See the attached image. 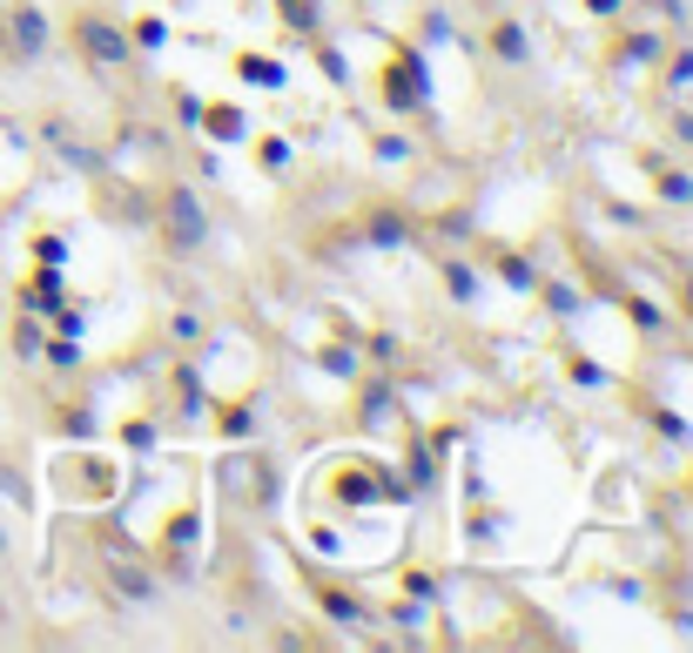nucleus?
<instances>
[{"label":"nucleus","instance_id":"4468645a","mask_svg":"<svg viewBox=\"0 0 693 653\" xmlns=\"http://www.w3.org/2000/svg\"><path fill=\"white\" fill-rule=\"evenodd\" d=\"M196 122H209V128H216V142H242V115H236L229 102H216V108H196Z\"/></svg>","mask_w":693,"mask_h":653},{"label":"nucleus","instance_id":"0eeeda50","mask_svg":"<svg viewBox=\"0 0 693 653\" xmlns=\"http://www.w3.org/2000/svg\"><path fill=\"white\" fill-rule=\"evenodd\" d=\"M21 310H34V317H54V310H61V277H54V263H41V270L21 277Z\"/></svg>","mask_w":693,"mask_h":653},{"label":"nucleus","instance_id":"20e7f679","mask_svg":"<svg viewBox=\"0 0 693 653\" xmlns=\"http://www.w3.org/2000/svg\"><path fill=\"white\" fill-rule=\"evenodd\" d=\"M0 41H8V54H21V61H34V54H48V41H54V28H48V14L41 8H8L0 14Z\"/></svg>","mask_w":693,"mask_h":653},{"label":"nucleus","instance_id":"c85d7f7f","mask_svg":"<svg viewBox=\"0 0 693 653\" xmlns=\"http://www.w3.org/2000/svg\"><path fill=\"white\" fill-rule=\"evenodd\" d=\"M680 317H693V277L680 283Z\"/></svg>","mask_w":693,"mask_h":653},{"label":"nucleus","instance_id":"9b49d317","mask_svg":"<svg viewBox=\"0 0 693 653\" xmlns=\"http://www.w3.org/2000/svg\"><path fill=\"white\" fill-rule=\"evenodd\" d=\"M492 270H498L511 290H539V270H532L526 257H511V250H492Z\"/></svg>","mask_w":693,"mask_h":653},{"label":"nucleus","instance_id":"bb28decb","mask_svg":"<svg viewBox=\"0 0 693 653\" xmlns=\"http://www.w3.org/2000/svg\"><path fill=\"white\" fill-rule=\"evenodd\" d=\"M620 8H627V0H586V14H599V21H613Z\"/></svg>","mask_w":693,"mask_h":653},{"label":"nucleus","instance_id":"ddd939ff","mask_svg":"<svg viewBox=\"0 0 693 653\" xmlns=\"http://www.w3.org/2000/svg\"><path fill=\"white\" fill-rule=\"evenodd\" d=\"M41 364H48V371H81V344L54 331V338H41Z\"/></svg>","mask_w":693,"mask_h":653},{"label":"nucleus","instance_id":"412c9836","mask_svg":"<svg viewBox=\"0 0 693 653\" xmlns=\"http://www.w3.org/2000/svg\"><path fill=\"white\" fill-rule=\"evenodd\" d=\"M256 162H263V169H290V142L283 135H256Z\"/></svg>","mask_w":693,"mask_h":653},{"label":"nucleus","instance_id":"1a4fd4ad","mask_svg":"<svg viewBox=\"0 0 693 653\" xmlns=\"http://www.w3.org/2000/svg\"><path fill=\"white\" fill-rule=\"evenodd\" d=\"M606 61H660V34H647V28H627V34H613V48H606Z\"/></svg>","mask_w":693,"mask_h":653},{"label":"nucleus","instance_id":"7ed1b4c3","mask_svg":"<svg viewBox=\"0 0 693 653\" xmlns=\"http://www.w3.org/2000/svg\"><path fill=\"white\" fill-rule=\"evenodd\" d=\"M411 236H417V222L397 203H364L358 209V242H371V250H404Z\"/></svg>","mask_w":693,"mask_h":653},{"label":"nucleus","instance_id":"f257e3e1","mask_svg":"<svg viewBox=\"0 0 693 653\" xmlns=\"http://www.w3.org/2000/svg\"><path fill=\"white\" fill-rule=\"evenodd\" d=\"M68 41H74V54L81 61H95V68H122L135 48H128V34L108 21V14H89V8H81L74 21H68Z\"/></svg>","mask_w":693,"mask_h":653},{"label":"nucleus","instance_id":"f8f14e48","mask_svg":"<svg viewBox=\"0 0 693 653\" xmlns=\"http://www.w3.org/2000/svg\"><path fill=\"white\" fill-rule=\"evenodd\" d=\"M236 74L256 81V89H283V68H277L270 54H236Z\"/></svg>","mask_w":693,"mask_h":653},{"label":"nucleus","instance_id":"f3484780","mask_svg":"<svg viewBox=\"0 0 693 653\" xmlns=\"http://www.w3.org/2000/svg\"><path fill=\"white\" fill-rule=\"evenodd\" d=\"M41 338H48V331L34 323V310H21V323H14V357L34 364V357H41Z\"/></svg>","mask_w":693,"mask_h":653},{"label":"nucleus","instance_id":"dca6fc26","mask_svg":"<svg viewBox=\"0 0 693 653\" xmlns=\"http://www.w3.org/2000/svg\"><path fill=\"white\" fill-rule=\"evenodd\" d=\"M620 310H627V317L640 323V331H666V310H653V303H647L640 290H620Z\"/></svg>","mask_w":693,"mask_h":653},{"label":"nucleus","instance_id":"a211bd4d","mask_svg":"<svg viewBox=\"0 0 693 653\" xmlns=\"http://www.w3.org/2000/svg\"><path fill=\"white\" fill-rule=\"evenodd\" d=\"M660 81H666V89H693V48L660 54Z\"/></svg>","mask_w":693,"mask_h":653},{"label":"nucleus","instance_id":"9d476101","mask_svg":"<svg viewBox=\"0 0 693 653\" xmlns=\"http://www.w3.org/2000/svg\"><path fill=\"white\" fill-rule=\"evenodd\" d=\"M216 432H223V438H249V432H256V412H249L242 397H223V404H216Z\"/></svg>","mask_w":693,"mask_h":653},{"label":"nucleus","instance_id":"4be33fe9","mask_svg":"<svg viewBox=\"0 0 693 653\" xmlns=\"http://www.w3.org/2000/svg\"><path fill=\"white\" fill-rule=\"evenodd\" d=\"M445 290H452V297H465V303H472V297H478V277H472V270H465V263H445Z\"/></svg>","mask_w":693,"mask_h":653},{"label":"nucleus","instance_id":"5701e85b","mask_svg":"<svg viewBox=\"0 0 693 653\" xmlns=\"http://www.w3.org/2000/svg\"><path fill=\"white\" fill-rule=\"evenodd\" d=\"M28 242H34V257H41V263H61V257H68V242H61L54 229H34Z\"/></svg>","mask_w":693,"mask_h":653},{"label":"nucleus","instance_id":"f03ea898","mask_svg":"<svg viewBox=\"0 0 693 653\" xmlns=\"http://www.w3.org/2000/svg\"><path fill=\"white\" fill-rule=\"evenodd\" d=\"M377 95H384V108H397V115H411V108H424V61L411 54V48H397L391 61H384V74H377Z\"/></svg>","mask_w":693,"mask_h":653},{"label":"nucleus","instance_id":"a878e982","mask_svg":"<svg viewBox=\"0 0 693 653\" xmlns=\"http://www.w3.org/2000/svg\"><path fill=\"white\" fill-rule=\"evenodd\" d=\"M566 377H579V384H599V364H592V357H579V351H566Z\"/></svg>","mask_w":693,"mask_h":653},{"label":"nucleus","instance_id":"423d86ee","mask_svg":"<svg viewBox=\"0 0 693 653\" xmlns=\"http://www.w3.org/2000/svg\"><path fill=\"white\" fill-rule=\"evenodd\" d=\"M485 41H492V54H498L505 68H526V61H532V41H526V28H518V14H492Z\"/></svg>","mask_w":693,"mask_h":653},{"label":"nucleus","instance_id":"6ab92c4d","mask_svg":"<svg viewBox=\"0 0 693 653\" xmlns=\"http://www.w3.org/2000/svg\"><path fill=\"white\" fill-rule=\"evenodd\" d=\"M168 338H176V344H183V351H196V344H203V338H209V323H203V317H196V310H176V317H168Z\"/></svg>","mask_w":693,"mask_h":653},{"label":"nucleus","instance_id":"393cba45","mask_svg":"<svg viewBox=\"0 0 693 653\" xmlns=\"http://www.w3.org/2000/svg\"><path fill=\"white\" fill-rule=\"evenodd\" d=\"M539 297H546L552 310H579V303H586V297H579V290H566V283H539Z\"/></svg>","mask_w":693,"mask_h":653},{"label":"nucleus","instance_id":"cd10ccee","mask_svg":"<svg viewBox=\"0 0 693 653\" xmlns=\"http://www.w3.org/2000/svg\"><path fill=\"white\" fill-rule=\"evenodd\" d=\"M673 142H686V148H693V115H673Z\"/></svg>","mask_w":693,"mask_h":653},{"label":"nucleus","instance_id":"2eb2a0df","mask_svg":"<svg viewBox=\"0 0 693 653\" xmlns=\"http://www.w3.org/2000/svg\"><path fill=\"white\" fill-rule=\"evenodd\" d=\"M653 196L686 209V203H693V176H680V169H653Z\"/></svg>","mask_w":693,"mask_h":653},{"label":"nucleus","instance_id":"39448f33","mask_svg":"<svg viewBox=\"0 0 693 653\" xmlns=\"http://www.w3.org/2000/svg\"><path fill=\"white\" fill-rule=\"evenodd\" d=\"M162 203H168V250H196V242H203V229H209L203 203H196L183 183H168V189H162Z\"/></svg>","mask_w":693,"mask_h":653},{"label":"nucleus","instance_id":"b1692460","mask_svg":"<svg viewBox=\"0 0 693 653\" xmlns=\"http://www.w3.org/2000/svg\"><path fill=\"white\" fill-rule=\"evenodd\" d=\"M122 445H128V452H148V445H155V425H148V418H128V425H122Z\"/></svg>","mask_w":693,"mask_h":653},{"label":"nucleus","instance_id":"aec40b11","mask_svg":"<svg viewBox=\"0 0 693 653\" xmlns=\"http://www.w3.org/2000/svg\"><path fill=\"white\" fill-rule=\"evenodd\" d=\"M162 34H168V28H162V14H135V21H128V48H142V54H155V48H162Z\"/></svg>","mask_w":693,"mask_h":653},{"label":"nucleus","instance_id":"6e6552de","mask_svg":"<svg viewBox=\"0 0 693 653\" xmlns=\"http://www.w3.org/2000/svg\"><path fill=\"white\" fill-rule=\"evenodd\" d=\"M310 587H317V607H323L337 626H364V620H371V607H364V600H351L343 587H330V580H310Z\"/></svg>","mask_w":693,"mask_h":653}]
</instances>
